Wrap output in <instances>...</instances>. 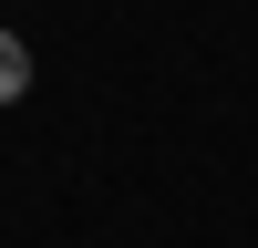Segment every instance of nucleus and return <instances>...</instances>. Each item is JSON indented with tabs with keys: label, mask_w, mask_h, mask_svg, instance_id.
I'll use <instances>...</instances> for the list:
<instances>
[{
	"label": "nucleus",
	"mask_w": 258,
	"mask_h": 248,
	"mask_svg": "<svg viewBox=\"0 0 258 248\" xmlns=\"http://www.w3.org/2000/svg\"><path fill=\"white\" fill-rule=\"evenodd\" d=\"M21 93H31V52L0 31V103H21Z\"/></svg>",
	"instance_id": "f257e3e1"
}]
</instances>
